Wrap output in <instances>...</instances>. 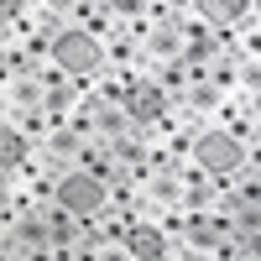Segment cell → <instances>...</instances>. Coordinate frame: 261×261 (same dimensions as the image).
Returning a JSON list of instances; mask_svg holds the SVG:
<instances>
[{"mask_svg": "<svg viewBox=\"0 0 261 261\" xmlns=\"http://www.w3.org/2000/svg\"><path fill=\"white\" fill-rule=\"evenodd\" d=\"M53 63L68 68L73 79H99L105 68H110V53H105V37H94L89 27L68 21V27L53 37Z\"/></svg>", "mask_w": 261, "mask_h": 261, "instance_id": "1", "label": "cell"}, {"mask_svg": "<svg viewBox=\"0 0 261 261\" xmlns=\"http://www.w3.org/2000/svg\"><path fill=\"white\" fill-rule=\"evenodd\" d=\"M193 162H199L209 178H235L246 167V141L235 136L230 125H204L193 136Z\"/></svg>", "mask_w": 261, "mask_h": 261, "instance_id": "2", "label": "cell"}, {"mask_svg": "<svg viewBox=\"0 0 261 261\" xmlns=\"http://www.w3.org/2000/svg\"><path fill=\"white\" fill-rule=\"evenodd\" d=\"M0 251L11 261H27V256H53V230H47V209H21L6 214V235H0Z\"/></svg>", "mask_w": 261, "mask_h": 261, "instance_id": "3", "label": "cell"}, {"mask_svg": "<svg viewBox=\"0 0 261 261\" xmlns=\"http://www.w3.org/2000/svg\"><path fill=\"white\" fill-rule=\"evenodd\" d=\"M53 199L68 204L73 214H105V209H110V183H99L94 172H84V167H63Z\"/></svg>", "mask_w": 261, "mask_h": 261, "instance_id": "4", "label": "cell"}, {"mask_svg": "<svg viewBox=\"0 0 261 261\" xmlns=\"http://www.w3.org/2000/svg\"><path fill=\"white\" fill-rule=\"evenodd\" d=\"M120 105H125V115L136 120L141 130H157V125L172 115V110H167V94H162V84L151 79V73H136V79H130Z\"/></svg>", "mask_w": 261, "mask_h": 261, "instance_id": "5", "label": "cell"}, {"mask_svg": "<svg viewBox=\"0 0 261 261\" xmlns=\"http://www.w3.org/2000/svg\"><path fill=\"white\" fill-rule=\"evenodd\" d=\"M120 251H125L130 261H162V256H178V246H172L167 225H162V220H151V214H141V220L125 230Z\"/></svg>", "mask_w": 261, "mask_h": 261, "instance_id": "6", "label": "cell"}, {"mask_svg": "<svg viewBox=\"0 0 261 261\" xmlns=\"http://www.w3.org/2000/svg\"><path fill=\"white\" fill-rule=\"evenodd\" d=\"M32 157H37V141H32L21 125L0 120V178H16V172L27 167Z\"/></svg>", "mask_w": 261, "mask_h": 261, "instance_id": "7", "label": "cell"}, {"mask_svg": "<svg viewBox=\"0 0 261 261\" xmlns=\"http://www.w3.org/2000/svg\"><path fill=\"white\" fill-rule=\"evenodd\" d=\"M193 16H204L209 27H220V32H235L251 16V0H193Z\"/></svg>", "mask_w": 261, "mask_h": 261, "instance_id": "8", "label": "cell"}, {"mask_svg": "<svg viewBox=\"0 0 261 261\" xmlns=\"http://www.w3.org/2000/svg\"><path fill=\"white\" fill-rule=\"evenodd\" d=\"M37 105H47V84H42V73L6 79V110H37Z\"/></svg>", "mask_w": 261, "mask_h": 261, "instance_id": "9", "label": "cell"}, {"mask_svg": "<svg viewBox=\"0 0 261 261\" xmlns=\"http://www.w3.org/2000/svg\"><path fill=\"white\" fill-rule=\"evenodd\" d=\"M0 68H6V79H27V73H37V68H42V63L27 53V42L6 37V47H0Z\"/></svg>", "mask_w": 261, "mask_h": 261, "instance_id": "10", "label": "cell"}, {"mask_svg": "<svg viewBox=\"0 0 261 261\" xmlns=\"http://www.w3.org/2000/svg\"><path fill=\"white\" fill-rule=\"evenodd\" d=\"M241 94H261V58H241Z\"/></svg>", "mask_w": 261, "mask_h": 261, "instance_id": "11", "label": "cell"}, {"mask_svg": "<svg viewBox=\"0 0 261 261\" xmlns=\"http://www.w3.org/2000/svg\"><path fill=\"white\" fill-rule=\"evenodd\" d=\"M146 6H151V0H110V11L120 16V27H130V21H141V16H146Z\"/></svg>", "mask_w": 261, "mask_h": 261, "instance_id": "12", "label": "cell"}, {"mask_svg": "<svg viewBox=\"0 0 261 261\" xmlns=\"http://www.w3.org/2000/svg\"><path fill=\"white\" fill-rule=\"evenodd\" d=\"M241 256H251V261H261V230H256V235H241Z\"/></svg>", "mask_w": 261, "mask_h": 261, "instance_id": "13", "label": "cell"}]
</instances>
